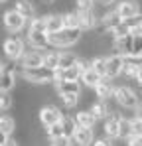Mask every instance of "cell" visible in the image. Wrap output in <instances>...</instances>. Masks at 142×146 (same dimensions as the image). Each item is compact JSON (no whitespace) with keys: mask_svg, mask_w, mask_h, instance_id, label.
<instances>
[{"mask_svg":"<svg viewBox=\"0 0 142 146\" xmlns=\"http://www.w3.org/2000/svg\"><path fill=\"white\" fill-rule=\"evenodd\" d=\"M81 36H83L81 28H63L61 32L49 36V46H53V48H69V46L77 44L81 40Z\"/></svg>","mask_w":142,"mask_h":146,"instance_id":"obj_1","label":"cell"},{"mask_svg":"<svg viewBox=\"0 0 142 146\" xmlns=\"http://www.w3.org/2000/svg\"><path fill=\"white\" fill-rule=\"evenodd\" d=\"M22 77L32 83V85H46L51 83L55 79V69H49V67H32V69H22Z\"/></svg>","mask_w":142,"mask_h":146,"instance_id":"obj_2","label":"cell"},{"mask_svg":"<svg viewBox=\"0 0 142 146\" xmlns=\"http://www.w3.org/2000/svg\"><path fill=\"white\" fill-rule=\"evenodd\" d=\"M115 101H117V105H120V107L134 111V109L138 107V103H140V95H138L134 89L122 85V87H117V89H115Z\"/></svg>","mask_w":142,"mask_h":146,"instance_id":"obj_3","label":"cell"},{"mask_svg":"<svg viewBox=\"0 0 142 146\" xmlns=\"http://www.w3.org/2000/svg\"><path fill=\"white\" fill-rule=\"evenodd\" d=\"M2 49H4V55H6L10 61H18V59H22L24 53H26V51H24V42L20 40V38H16V36L4 40Z\"/></svg>","mask_w":142,"mask_h":146,"instance_id":"obj_4","label":"cell"},{"mask_svg":"<svg viewBox=\"0 0 142 146\" xmlns=\"http://www.w3.org/2000/svg\"><path fill=\"white\" fill-rule=\"evenodd\" d=\"M2 22H4V28L8 30V32H20L26 24V18H24L22 14L18 12V10H6L4 12V16H2Z\"/></svg>","mask_w":142,"mask_h":146,"instance_id":"obj_5","label":"cell"},{"mask_svg":"<svg viewBox=\"0 0 142 146\" xmlns=\"http://www.w3.org/2000/svg\"><path fill=\"white\" fill-rule=\"evenodd\" d=\"M63 117H65V115H63L57 107H53V105H46V107L40 109V122L46 124V126H51V124L61 122Z\"/></svg>","mask_w":142,"mask_h":146,"instance_id":"obj_6","label":"cell"},{"mask_svg":"<svg viewBox=\"0 0 142 146\" xmlns=\"http://www.w3.org/2000/svg\"><path fill=\"white\" fill-rule=\"evenodd\" d=\"M124 69V57L122 55H118V53H113V55H109L107 57V73H105V77L107 79H117L118 75L122 73Z\"/></svg>","mask_w":142,"mask_h":146,"instance_id":"obj_7","label":"cell"},{"mask_svg":"<svg viewBox=\"0 0 142 146\" xmlns=\"http://www.w3.org/2000/svg\"><path fill=\"white\" fill-rule=\"evenodd\" d=\"M115 10L118 12V16L122 20H128V18H134V16H140L142 14V8L136 0H122Z\"/></svg>","mask_w":142,"mask_h":146,"instance_id":"obj_8","label":"cell"},{"mask_svg":"<svg viewBox=\"0 0 142 146\" xmlns=\"http://www.w3.org/2000/svg\"><path fill=\"white\" fill-rule=\"evenodd\" d=\"M77 12V16H79V28L81 30H95L99 22H101V18H99V14H97V10H75Z\"/></svg>","mask_w":142,"mask_h":146,"instance_id":"obj_9","label":"cell"},{"mask_svg":"<svg viewBox=\"0 0 142 146\" xmlns=\"http://www.w3.org/2000/svg\"><path fill=\"white\" fill-rule=\"evenodd\" d=\"M132 44H134V36L132 34H124V36L115 38L113 49L118 55H132Z\"/></svg>","mask_w":142,"mask_h":146,"instance_id":"obj_10","label":"cell"},{"mask_svg":"<svg viewBox=\"0 0 142 146\" xmlns=\"http://www.w3.org/2000/svg\"><path fill=\"white\" fill-rule=\"evenodd\" d=\"M28 44L34 49H46L49 46V34L40 30H28Z\"/></svg>","mask_w":142,"mask_h":146,"instance_id":"obj_11","label":"cell"},{"mask_svg":"<svg viewBox=\"0 0 142 146\" xmlns=\"http://www.w3.org/2000/svg\"><path fill=\"white\" fill-rule=\"evenodd\" d=\"M118 126H120V117H118L117 113H113L111 117L105 119L103 136H107V138H118Z\"/></svg>","mask_w":142,"mask_h":146,"instance_id":"obj_12","label":"cell"},{"mask_svg":"<svg viewBox=\"0 0 142 146\" xmlns=\"http://www.w3.org/2000/svg\"><path fill=\"white\" fill-rule=\"evenodd\" d=\"M122 57H124V69H122V73L126 77L136 79V73L142 69V57H136V55H122Z\"/></svg>","mask_w":142,"mask_h":146,"instance_id":"obj_13","label":"cell"},{"mask_svg":"<svg viewBox=\"0 0 142 146\" xmlns=\"http://www.w3.org/2000/svg\"><path fill=\"white\" fill-rule=\"evenodd\" d=\"M22 69H32V67H42L44 65V53L42 51H28L20 59Z\"/></svg>","mask_w":142,"mask_h":146,"instance_id":"obj_14","label":"cell"},{"mask_svg":"<svg viewBox=\"0 0 142 146\" xmlns=\"http://www.w3.org/2000/svg\"><path fill=\"white\" fill-rule=\"evenodd\" d=\"M16 85V69L10 65H4V69L0 71V89L2 91H10Z\"/></svg>","mask_w":142,"mask_h":146,"instance_id":"obj_15","label":"cell"},{"mask_svg":"<svg viewBox=\"0 0 142 146\" xmlns=\"http://www.w3.org/2000/svg\"><path fill=\"white\" fill-rule=\"evenodd\" d=\"M81 75H83V71L77 65H73L69 69H55L53 83H57V81H81Z\"/></svg>","mask_w":142,"mask_h":146,"instance_id":"obj_16","label":"cell"},{"mask_svg":"<svg viewBox=\"0 0 142 146\" xmlns=\"http://www.w3.org/2000/svg\"><path fill=\"white\" fill-rule=\"evenodd\" d=\"M55 91L59 93V97H63V95H79L81 93V81H57Z\"/></svg>","mask_w":142,"mask_h":146,"instance_id":"obj_17","label":"cell"},{"mask_svg":"<svg viewBox=\"0 0 142 146\" xmlns=\"http://www.w3.org/2000/svg\"><path fill=\"white\" fill-rule=\"evenodd\" d=\"M115 85L111 83V79H107V77H103V81L95 87V93H97V97L101 99V101H109V99H115Z\"/></svg>","mask_w":142,"mask_h":146,"instance_id":"obj_18","label":"cell"},{"mask_svg":"<svg viewBox=\"0 0 142 146\" xmlns=\"http://www.w3.org/2000/svg\"><path fill=\"white\" fill-rule=\"evenodd\" d=\"M46 32L51 36V34H57L65 28V22H63V14H46Z\"/></svg>","mask_w":142,"mask_h":146,"instance_id":"obj_19","label":"cell"},{"mask_svg":"<svg viewBox=\"0 0 142 146\" xmlns=\"http://www.w3.org/2000/svg\"><path fill=\"white\" fill-rule=\"evenodd\" d=\"M73 140L77 142L79 146H93L95 138H93V128H85V126H79Z\"/></svg>","mask_w":142,"mask_h":146,"instance_id":"obj_20","label":"cell"},{"mask_svg":"<svg viewBox=\"0 0 142 146\" xmlns=\"http://www.w3.org/2000/svg\"><path fill=\"white\" fill-rule=\"evenodd\" d=\"M89 111L97 117V121H99V119H103V121H105L107 117H111V115H113V109L109 107V101H101V99H99L97 103H93V107H91Z\"/></svg>","mask_w":142,"mask_h":146,"instance_id":"obj_21","label":"cell"},{"mask_svg":"<svg viewBox=\"0 0 142 146\" xmlns=\"http://www.w3.org/2000/svg\"><path fill=\"white\" fill-rule=\"evenodd\" d=\"M14 10H18L26 20H34L36 18V8H34V2L32 0H18Z\"/></svg>","mask_w":142,"mask_h":146,"instance_id":"obj_22","label":"cell"},{"mask_svg":"<svg viewBox=\"0 0 142 146\" xmlns=\"http://www.w3.org/2000/svg\"><path fill=\"white\" fill-rule=\"evenodd\" d=\"M101 81H103V75H101L99 71H95L93 67L87 69V71H83V75H81V83L87 85V87H91V89H95Z\"/></svg>","mask_w":142,"mask_h":146,"instance_id":"obj_23","label":"cell"},{"mask_svg":"<svg viewBox=\"0 0 142 146\" xmlns=\"http://www.w3.org/2000/svg\"><path fill=\"white\" fill-rule=\"evenodd\" d=\"M75 121L79 126H85V128H93L95 122H97V117H95L91 111H79L75 115Z\"/></svg>","mask_w":142,"mask_h":146,"instance_id":"obj_24","label":"cell"},{"mask_svg":"<svg viewBox=\"0 0 142 146\" xmlns=\"http://www.w3.org/2000/svg\"><path fill=\"white\" fill-rule=\"evenodd\" d=\"M61 126H63V136H65L67 140H73V136H75V132H77V128H79L77 121L71 119V117H63Z\"/></svg>","mask_w":142,"mask_h":146,"instance_id":"obj_25","label":"cell"},{"mask_svg":"<svg viewBox=\"0 0 142 146\" xmlns=\"http://www.w3.org/2000/svg\"><path fill=\"white\" fill-rule=\"evenodd\" d=\"M77 61H79V55H75V53H71V51H63V53L59 55V65H57V69H69L73 65H77Z\"/></svg>","mask_w":142,"mask_h":146,"instance_id":"obj_26","label":"cell"},{"mask_svg":"<svg viewBox=\"0 0 142 146\" xmlns=\"http://www.w3.org/2000/svg\"><path fill=\"white\" fill-rule=\"evenodd\" d=\"M47 138H49L51 142H57V140L65 138V136H63V126H61V122L47 126Z\"/></svg>","mask_w":142,"mask_h":146,"instance_id":"obj_27","label":"cell"},{"mask_svg":"<svg viewBox=\"0 0 142 146\" xmlns=\"http://www.w3.org/2000/svg\"><path fill=\"white\" fill-rule=\"evenodd\" d=\"M59 55L57 51H46L44 53V67H49V69H57L59 65Z\"/></svg>","mask_w":142,"mask_h":146,"instance_id":"obj_28","label":"cell"},{"mask_svg":"<svg viewBox=\"0 0 142 146\" xmlns=\"http://www.w3.org/2000/svg\"><path fill=\"white\" fill-rule=\"evenodd\" d=\"M0 130L2 132H6L8 136L16 130V121L12 119V117H6V115H2L0 117Z\"/></svg>","mask_w":142,"mask_h":146,"instance_id":"obj_29","label":"cell"},{"mask_svg":"<svg viewBox=\"0 0 142 146\" xmlns=\"http://www.w3.org/2000/svg\"><path fill=\"white\" fill-rule=\"evenodd\" d=\"M130 136H132V121H128V119H120L118 138H130Z\"/></svg>","mask_w":142,"mask_h":146,"instance_id":"obj_30","label":"cell"},{"mask_svg":"<svg viewBox=\"0 0 142 146\" xmlns=\"http://www.w3.org/2000/svg\"><path fill=\"white\" fill-rule=\"evenodd\" d=\"M91 67H93L95 71H99L103 77H105V73H107V57H103V55L95 57L93 61H91Z\"/></svg>","mask_w":142,"mask_h":146,"instance_id":"obj_31","label":"cell"},{"mask_svg":"<svg viewBox=\"0 0 142 146\" xmlns=\"http://www.w3.org/2000/svg\"><path fill=\"white\" fill-rule=\"evenodd\" d=\"M63 22H65V28H79V16H77V12H65L63 14Z\"/></svg>","mask_w":142,"mask_h":146,"instance_id":"obj_32","label":"cell"},{"mask_svg":"<svg viewBox=\"0 0 142 146\" xmlns=\"http://www.w3.org/2000/svg\"><path fill=\"white\" fill-rule=\"evenodd\" d=\"M10 107H12V99H10V93L0 89V111H8Z\"/></svg>","mask_w":142,"mask_h":146,"instance_id":"obj_33","label":"cell"},{"mask_svg":"<svg viewBox=\"0 0 142 146\" xmlns=\"http://www.w3.org/2000/svg\"><path fill=\"white\" fill-rule=\"evenodd\" d=\"M61 101H63V105H65L67 109H73V107H77V103H79V95H63Z\"/></svg>","mask_w":142,"mask_h":146,"instance_id":"obj_34","label":"cell"},{"mask_svg":"<svg viewBox=\"0 0 142 146\" xmlns=\"http://www.w3.org/2000/svg\"><path fill=\"white\" fill-rule=\"evenodd\" d=\"M132 55L142 57V36H134V44H132Z\"/></svg>","mask_w":142,"mask_h":146,"instance_id":"obj_35","label":"cell"},{"mask_svg":"<svg viewBox=\"0 0 142 146\" xmlns=\"http://www.w3.org/2000/svg\"><path fill=\"white\" fill-rule=\"evenodd\" d=\"M77 10H93L95 8V0H75Z\"/></svg>","mask_w":142,"mask_h":146,"instance_id":"obj_36","label":"cell"},{"mask_svg":"<svg viewBox=\"0 0 142 146\" xmlns=\"http://www.w3.org/2000/svg\"><path fill=\"white\" fill-rule=\"evenodd\" d=\"M132 136H142V122L132 119Z\"/></svg>","mask_w":142,"mask_h":146,"instance_id":"obj_37","label":"cell"},{"mask_svg":"<svg viewBox=\"0 0 142 146\" xmlns=\"http://www.w3.org/2000/svg\"><path fill=\"white\" fill-rule=\"evenodd\" d=\"M93 146H113V138H107V136H101L93 142Z\"/></svg>","mask_w":142,"mask_h":146,"instance_id":"obj_38","label":"cell"},{"mask_svg":"<svg viewBox=\"0 0 142 146\" xmlns=\"http://www.w3.org/2000/svg\"><path fill=\"white\" fill-rule=\"evenodd\" d=\"M128 146H142V136H130L128 138Z\"/></svg>","mask_w":142,"mask_h":146,"instance_id":"obj_39","label":"cell"},{"mask_svg":"<svg viewBox=\"0 0 142 146\" xmlns=\"http://www.w3.org/2000/svg\"><path fill=\"white\" fill-rule=\"evenodd\" d=\"M134 121L142 122V103H138V107L134 109Z\"/></svg>","mask_w":142,"mask_h":146,"instance_id":"obj_40","label":"cell"},{"mask_svg":"<svg viewBox=\"0 0 142 146\" xmlns=\"http://www.w3.org/2000/svg\"><path fill=\"white\" fill-rule=\"evenodd\" d=\"M8 140H10V138H8V134L0 130V146H4V144H6V142H8Z\"/></svg>","mask_w":142,"mask_h":146,"instance_id":"obj_41","label":"cell"},{"mask_svg":"<svg viewBox=\"0 0 142 146\" xmlns=\"http://www.w3.org/2000/svg\"><path fill=\"white\" fill-rule=\"evenodd\" d=\"M99 4L107 8V6H111V4H115V0H99Z\"/></svg>","mask_w":142,"mask_h":146,"instance_id":"obj_42","label":"cell"},{"mask_svg":"<svg viewBox=\"0 0 142 146\" xmlns=\"http://www.w3.org/2000/svg\"><path fill=\"white\" fill-rule=\"evenodd\" d=\"M136 83H138V85L142 87V69H140L138 73H136Z\"/></svg>","mask_w":142,"mask_h":146,"instance_id":"obj_43","label":"cell"},{"mask_svg":"<svg viewBox=\"0 0 142 146\" xmlns=\"http://www.w3.org/2000/svg\"><path fill=\"white\" fill-rule=\"evenodd\" d=\"M4 146H18V142H16V140H12V138H10V140H8V142H6V144Z\"/></svg>","mask_w":142,"mask_h":146,"instance_id":"obj_44","label":"cell"},{"mask_svg":"<svg viewBox=\"0 0 142 146\" xmlns=\"http://www.w3.org/2000/svg\"><path fill=\"white\" fill-rule=\"evenodd\" d=\"M2 69H4V63H2V61H0V71H2Z\"/></svg>","mask_w":142,"mask_h":146,"instance_id":"obj_45","label":"cell"},{"mask_svg":"<svg viewBox=\"0 0 142 146\" xmlns=\"http://www.w3.org/2000/svg\"><path fill=\"white\" fill-rule=\"evenodd\" d=\"M2 2H6V0H0V4H2Z\"/></svg>","mask_w":142,"mask_h":146,"instance_id":"obj_46","label":"cell"},{"mask_svg":"<svg viewBox=\"0 0 142 146\" xmlns=\"http://www.w3.org/2000/svg\"><path fill=\"white\" fill-rule=\"evenodd\" d=\"M67 146H69V144H67Z\"/></svg>","mask_w":142,"mask_h":146,"instance_id":"obj_47","label":"cell"}]
</instances>
